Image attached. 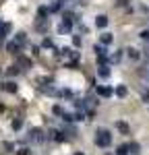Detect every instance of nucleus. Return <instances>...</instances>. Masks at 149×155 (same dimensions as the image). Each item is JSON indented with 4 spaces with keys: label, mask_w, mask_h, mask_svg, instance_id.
Here are the masks:
<instances>
[{
    "label": "nucleus",
    "mask_w": 149,
    "mask_h": 155,
    "mask_svg": "<svg viewBox=\"0 0 149 155\" xmlns=\"http://www.w3.org/2000/svg\"><path fill=\"white\" fill-rule=\"evenodd\" d=\"M112 143V137L108 130H98L95 132V145L98 147H108Z\"/></svg>",
    "instance_id": "obj_1"
},
{
    "label": "nucleus",
    "mask_w": 149,
    "mask_h": 155,
    "mask_svg": "<svg viewBox=\"0 0 149 155\" xmlns=\"http://www.w3.org/2000/svg\"><path fill=\"white\" fill-rule=\"evenodd\" d=\"M29 139H31V141H37V143H39V141H44V137H41V130H39V128H33V130L29 132Z\"/></svg>",
    "instance_id": "obj_2"
},
{
    "label": "nucleus",
    "mask_w": 149,
    "mask_h": 155,
    "mask_svg": "<svg viewBox=\"0 0 149 155\" xmlns=\"http://www.w3.org/2000/svg\"><path fill=\"white\" fill-rule=\"evenodd\" d=\"M98 93L101 97H110L112 93H114V89H112V87H98Z\"/></svg>",
    "instance_id": "obj_3"
},
{
    "label": "nucleus",
    "mask_w": 149,
    "mask_h": 155,
    "mask_svg": "<svg viewBox=\"0 0 149 155\" xmlns=\"http://www.w3.org/2000/svg\"><path fill=\"white\" fill-rule=\"evenodd\" d=\"M95 25H98L99 29H104V27L108 25V17H106V15H99L98 19H95Z\"/></svg>",
    "instance_id": "obj_4"
},
{
    "label": "nucleus",
    "mask_w": 149,
    "mask_h": 155,
    "mask_svg": "<svg viewBox=\"0 0 149 155\" xmlns=\"http://www.w3.org/2000/svg\"><path fill=\"white\" fill-rule=\"evenodd\" d=\"M6 52H11V54H19V44H17V41H8V44H6Z\"/></svg>",
    "instance_id": "obj_5"
},
{
    "label": "nucleus",
    "mask_w": 149,
    "mask_h": 155,
    "mask_svg": "<svg viewBox=\"0 0 149 155\" xmlns=\"http://www.w3.org/2000/svg\"><path fill=\"white\" fill-rule=\"evenodd\" d=\"M126 56H128L131 60H139L141 54H139V50H137V48H128V50H126Z\"/></svg>",
    "instance_id": "obj_6"
},
{
    "label": "nucleus",
    "mask_w": 149,
    "mask_h": 155,
    "mask_svg": "<svg viewBox=\"0 0 149 155\" xmlns=\"http://www.w3.org/2000/svg\"><path fill=\"white\" fill-rule=\"evenodd\" d=\"M95 54H98V58H99V62H106V50L101 48V46H95Z\"/></svg>",
    "instance_id": "obj_7"
},
{
    "label": "nucleus",
    "mask_w": 149,
    "mask_h": 155,
    "mask_svg": "<svg viewBox=\"0 0 149 155\" xmlns=\"http://www.w3.org/2000/svg\"><path fill=\"white\" fill-rule=\"evenodd\" d=\"M116 128H118L120 132H124V134H128V132H131L128 124H126V122H122V120H120V122H116Z\"/></svg>",
    "instance_id": "obj_8"
},
{
    "label": "nucleus",
    "mask_w": 149,
    "mask_h": 155,
    "mask_svg": "<svg viewBox=\"0 0 149 155\" xmlns=\"http://www.w3.org/2000/svg\"><path fill=\"white\" fill-rule=\"evenodd\" d=\"M116 95H118V97L126 95V87H124V85H118V87H116Z\"/></svg>",
    "instance_id": "obj_9"
},
{
    "label": "nucleus",
    "mask_w": 149,
    "mask_h": 155,
    "mask_svg": "<svg viewBox=\"0 0 149 155\" xmlns=\"http://www.w3.org/2000/svg\"><path fill=\"white\" fill-rule=\"evenodd\" d=\"M11 126H12V130H19V128H21V126H23V120H21V118L12 120V124H11Z\"/></svg>",
    "instance_id": "obj_10"
},
{
    "label": "nucleus",
    "mask_w": 149,
    "mask_h": 155,
    "mask_svg": "<svg viewBox=\"0 0 149 155\" xmlns=\"http://www.w3.org/2000/svg\"><path fill=\"white\" fill-rule=\"evenodd\" d=\"M60 31H71V19L62 21V25H60Z\"/></svg>",
    "instance_id": "obj_11"
},
{
    "label": "nucleus",
    "mask_w": 149,
    "mask_h": 155,
    "mask_svg": "<svg viewBox=\"0 0 149 155\" xmlns=\"http://www.w3.org/2000/svg\"><path fill=\"white\" fill-rule=\"evenodd\" d=\"M4 89H6L8 93H17V85H15V83H6V87H4Z\"/></svg>",
    "instance_id": "obj_12"
},
{
    "label": "nucleus",
    "mask_w": 149,
    "mask_h": 155,
    "mask_svg": "<svg viewBox=\"0 0 149 155\" xmlns=\"http://www.w3.org/2000/svg\"><path fill=\"white\" fill-rule=\"evenodd\" d=\"M141 39H143V41H147V44H149V27H147V29H143V31H141Z\"/></svg>",
    "instance_id": "obj_13"
},
{
    "label": "nucleus",
    "mask_w": 149,
    "mask_h": 155,
    "mask_svg": "<svg viewBox=\"0 0 149 155\" xmlns=\"http://www.w3.org/2000/svg\"><path fill=\"white\" fill-rule=\"evenodd\" d=\"M110 41H112L110 33H101V44H110Z\"/></svg>",
    "instance_id": "obj_14"
},
{
    "label": "nucleus",
    "mask_w": 149,
    "mask_h": 155,
    "mask_svg": "<svg viewBox=\"0 0 149 155\" xmlns=\"http://www.w3.org/2000/svg\"><path fill=\"white\" fill-rule=\"evenodd\" d=\"M131 147L128 145H122V147H118V155H126V151H128Z\"/></svg>",
    "instance_id": "obj_15"
},
{
    "label": "nucleus",
    "mask_w": 149,
    "mask_h": 155,
    "mask_svg": "<svg viewBox=\"0 0 149 155\" xmlns=\"http://www.w3.org/2000/svg\"><path fill=\"white\" fill-rule=\"evenodd\" d=\"M19 71H21L19 66H11V68H8V71H6V72H8V74H11V77H12V74H19Z\"/></svg>",
    "instance_id": "obj_16"
},
{
    "label": "nucleus",
    "mask_w": 149,
    "mask_h": 155,
    "mask_svg": "<svg viewBox=\"0 0 149 155\" xmlns=\"http://www.w3.org/2000/svg\"><path fill=\"white\" fill-rule=\"evenodd\" d=\"M37 15H39V17H46V15H48V6H39Z\"/></svg>",
    "instance_id": "obj_17"
},
{
    "label": "nucleus",
    "mask_w": 149,
    "mask_h": 155,
    "mask_svg": "<svg viewBox=\"0 0 149 155\" xmlns=\"http://www.w3.org/2000/svg\"><path fill=\"white\" fill-rule=\"evenodd\" d=\"M99 74H101V77H108V74H110V71H108L106 66H101V71H99Z\"/></svg>",
    "instance_id": "obj_18"
},
{
    "label": "nucleus",
    "mask_w": 149,
    "mask_h": 155,
    "mask_svg": "<svg viewBox=\"0 0 149 155\" xmlns=\"http://www.w3.org/2000/svg\"><path fill=\"white\" fill-rule=\"evenodd\" d=\"M54 114H58V116H64V114H62V107H60V106H54Z\"/></svg>",
    "instance_id": "obj_19"
},
{
    "label": "nucleus",
    "mask_w": 149,
    "mask_h": 155,
    "mask_svg": "<svg viewBox=\"0 0 149 155\" xmlns=\"http://www.w3.org/2000/svg\"><path fill=\"white\" fill-rule=\"evenodd\" d=\"M19 62H21L23 66H29V64H31V62H29V60H27V58H19Z\"/></svg>",
    "instance_id": "obj_20"
},
{
    "label": "nucleus",
    "mask_w": 149,
    "mask_h": 155,
    "mask_svg": "<svg viewBox=\"0 0 149 155\" xmlns=\"http://www.w3.org/2000/svg\"><path fill=\"white\" fill-rule=\"evenodd\" d=\"M116 4H118V6H124V4H128V0H118Z\"/></svg>",
    "instance_id": "obj_21"
},
{
    "label": "nucleus",
    "mask_w": 149,
    "mask_h": 155,
    "mask_svg": "<svg viewBox=\"0 0 149 155\" xmlns=\"http://www.w3.org/2000/svg\"><path fill=\"white\" fill-rule=\"evenodd\" d=\"M143 99H145V101H149V91L145 93V95H143Z\"/></svg>",
    "instance_id": "obj_22"
},
{
    "label": "nucleus",
    "mask_w": 149,
    "mask_h": 155,
    "mask_svg": "<svg viewBox=\"0 0 149 155\" xmlns=\"http://www.w3.org/2000/svg\"><path fill=\"white\" fill-rule=\"evenodd\" d=\"M74 155H85V153H74Z\"/></svg>",
    "instance_id": "obj_23"
}]
</instances>
